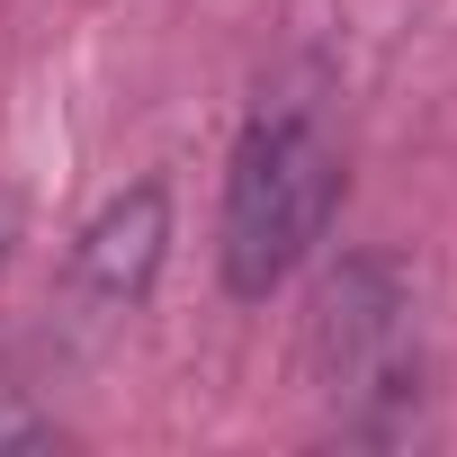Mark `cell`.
<instances>
[{
	"label": "cell",
	"mask_w": 457,
	"mask_h": 457,
	"mask_svg": "<svg viewBox=\"0 0 457 457\" xmlns=\"http://www.w3.org/2000/svg\"><path fill=\"white\" fill-rule=\"evenodd\" d=\"M350 188V162L323 126L314 99H261L224 162V206H215V278L234 305H270L332 234Z\"/></svg>",
	"instance_id": "cell-1"
},
{
	"label": "cell",
	"mask_w": 457,
	"mask_h": 457,
	"mask_svg": "<svg viewBox=\"0 0 457 457\" xmlns=\"http://www.w3.org/2000/svg\"><path fill=\"white\" fill-rule=\"evenodd\" d=\"M162 261H170V179L153 170V179L117 188L81 234H72L63 287H72V305H90L99 323H117V314H135V305L153 296Z\"/></svg>",
	"instance_id": "cell-2"
}]
</instances>
